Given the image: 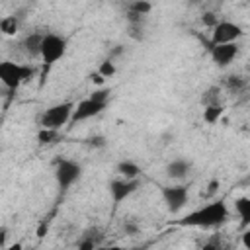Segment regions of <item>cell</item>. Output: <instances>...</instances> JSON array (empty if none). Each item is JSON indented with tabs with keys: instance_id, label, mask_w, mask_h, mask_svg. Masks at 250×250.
<instances>
[{
	"instance_id": "cell-28",
	"label": "cell",
	"mask_w": 250,
	"mask_h": 250,
	"mask_svg": "<svg viewBox=\"0 0 250 250\" xmlns=\"http://www.w3.org/2000/svg\"><path fill=\"white\" fill-rule=\"evenodd\" d=\"M219 186H221V184H219V180H217V178H215V180H211V182L207 184V191H205V193H207V195H213V193H217Z\"/></svg>"
},
{
	"instance_id": "cell-25",
	"label": "cell",
	"mask_w": 250,
	"mask_h": 250,
	"mask_svg": "<svg viewBox=\"0 0 250 250\" xmlns=\"http://www.w3.org/2000/svg\"><path fill=\"white\" fill-rule=\"evenodd\" d=\"M123 230H125V234H137V232H139L137 221H135V219H127V221L123 223Z\"/></svg>"
},
{
	"instance_id": "cell-15",
	"label": "cell",
	"mask_w": 250,
	"mask_h": 250,
	"mask_svg": "<svg viewBox=\"0 0 250 250\" xmlns=\"http://www.w3.org/2000/svg\"><path fill=\"white\" fill-rule=\"evenodd\" d=\"M20 29V18L18 16H4L0 20V33L4 35H16Z\"/></svg>"
},
{
	"instance_id": "cell-10",
	"label": "cell",
	"mask_w": 250,
	"mask_h": 250,
	"mask_svg": "<svg viewBox=\"0 0 250 250\" xmlns=\"http://www.w3.org/2000/svg\"><path fill=\"white\" fill-rule=\"evenodd\" d=\"M240 47L236 43H227V45H213L211 47V59L217 66H229L234 57L238 55Z\"/></svg>"
},
{
	"instance_id": "cell-21",
	"label": "cell",
	"mask_w": 250,
	"mask_h": 250,
	"mask_svg": "<svg viewBox=\"0 0 250 250\" xmlns=\"http://www.w3.org/2000/svg\"><path fill=\"white\" fill-rule=\"evenodd\" d=\"M244 86H246V80L242 76H229L227 78V88L230 92H240V90H244Z\"/></svg>"
},
{
	"instance_id": "cell-27",
	"label": "cell",
	"mask_w": 250,
	"mask_h": 250,
	"mask_svg": "<svg viewBox=\"0 0 250 250\" xmlns=\"http://www.w3.org/2000/svg\"><path fill=\"white\" fill-rule=\"evenodd\" d=\"M129 35H131L133 39L141 41V39H143V27H141V25H129Z\"/></svg>"
},
{
	"instance_id": "cell-11",
	"label": "cell",
	"mask_w": 250,
	"mask_h": 250,
	"mask_svg": "<svg viewBox=\"0 0 250 250\" xmlns=\"http://www.w3.org/2000/svg\"><path fill=\"white\" fill-rule=\"evenodd\" d=\"M191 170V162L186 158H174L166 166V176L172 180H184Z\"/></svg>"
},
{
	"instance_id": "cell-33",
	"label": "cell",
	"mask_w": 250,
	"mask_h": 250,
	"mask_svg": "<svg viewBox=\"0 0 250 250\" xmlns=\"http://www.w3.org/2000/svg\"><path fill=\"white\" fill-rule=\"evenodd\" d=\"M6 250H23V244H21V242H14V244H10Z\"/></svg>"
},
{
	"instance_id": "cell-19",
	"label": "cell",
	"mask_w": 250,
	"mask_h": 250,
	"mask_svg": "<svg viewBox=\"0 0 250 250\" xmlns=\"http://www.w3.org/2000/svg\"><path fill=\"white\" fill-rule=\"evenodd\" d=\"M59 139V131H55V129H39L37 131V141H39V145H51V143H55Z\"/></svg>"
},
{
	"instance_id": "cell-9",
	"label": "cell",
	"mask_w": 250,
	"mask_h": 250,
	"mask_svg": "<svg viewBox=\"0 0 250 250\" xmlns=\"http://www.w3.org/2000/svg\"><path fill=\"white\" fill-rule=\"evenodd\" d=\"M137 189H139V180H113V182H109V195H111L115 205L125 201Z\"/></svg>"
},
{
	"instance_id": "cell-16",
	"label": "cell",
	"mask_w": 250,
	"mask_h": 250,
	"mask_svg": "<svg viewBox=\"0 0 250 250\" xmlns=\"http://www.w3.org/2000/svg\"><path fill=\"white\" fill-rule=\"evenodd\" d=\"M223 105L221 104H211V105H205V109H203V121L205 123H209V125H213V123H217L219 121V117L223 115Z\"/></svg>"
},
{
	"instance_id": "cell-1",
	"label": "cell",
	"mask_w": 250,
	"mask_h": 250,
	"mask_svg": "<svg viewBox=\"0 0 250 250\" xmlns=\"http://www.w3.org/2000/svg\"><path fill=\"white\" fill-rule=\"evenodd\" d=\"M229 219V207L223 199L219 201H211L191 213H188L186 217H182L178 221L180 227H197V229H215L221 227L223 223H227Z\"/></svg>"
},
{
	"instance_id": "cell-4",
	"label": "cell",
	"mask_w": 250,
	"mask_h": 250,
	"mask_svg": "<svg viewBox=\"0 0 250 250\" xmlns=\"http://www.w3.org/2000/svg\"><path fill=\"white\" fill-rule=\"evenodd\" d=\"M66 53V39L57 35V33H43V41H41V51L39 57L43 59V62L47 66L55 64L57 61H61Z\"/></svg>"
},
{
	"instance_id": "cell-17",
	"label": "cell",
	"mask_w": 250,
	"mask_h": 250,
	"mask_svg": "<svg viewBox=\"0 0 250 250\" xmlns=\"http://www.w3.org/2000/svg\"><path fill=\"white\" fill-rule=\"evenodd\" d=\"M234 209H236V213L240 215L242 225L246 227V225L250 223V199H248V197H238V199L234 201Z\"/></svg>"
},
{
	"instance_id": "cell-18",
	"label": "cell",
	"mask_w": 250,
	"mask_h": 250,
	"mask_svg": "<svg viewBox=\"0 0 250 250\" xmlns=\"http://www.w3.org/2000/svg\"><path fill=\"white\" fill-rule=\"evenodd\" d=\"M150 10H152V4L150 2H145V0H135L127 8V12H133V14L141 16V18H145L146 14H150Z\"/></svg>"
},
{
	"instance_id": "cell-6",
	"label": "cell",
	"mask_w": 250,
	"mask_h": 250,
	"mask_svg": "<svg viewBox=\"0 0 250 250\" xmlns=\"http://www.w3.org/2000/svg\"><path fill=\"white\" fill-rule=\"evenodd\" d=\"M242 27L234 21H219L211 31V47L213 45H227L236 43L238 37H242Z\"/></svg>"
},
{
	"instance_id": "cell-22",
	"label": "cell",
	"mask_w": 250,
	"mask_h": 250,
	"mask_svg": "<svg viewBox=\"0 0 250 250\" xmlns=\"http://www.w3.org/2000/svg\"><path fill=\"white\" fill-rule=\"evenodd\" d=\"M219 94H221V90H219L217 86H213V88H209V90L205 92V96L201 98V102H203V105H211V104H219Z\"/></svg>"
},
{
	"instance_id": "cell-34",
	"label": "cell",
	"mask_w": 250,
	"mask_h": 250,
	"mask_svg": "<svg viewBox=\"0 0 250 250\" xmlns=\"http://www.w3.org/2000/svg\"><path fill=\"white\" fill-rule=\"evenodd\" d=\"M244 246H246V248H250V230H246V232H244Z\"/></svg>"
},
{
	"instance_id": "cell-23",
	"label": "cell",
	"mask_w": 250,
	"mask_h": 250,
	"mask_svg": "<svg viewBox=\"0 0 250 250\" xmlns=\"http://www.w3.org/2000/svg\"><path fill=\"white\" fill-rule=\"evenodd\" d=\"M90 98H92L94 102H102V104H107V100H109V90H107V88H100V90H94V92L90 94Z\"/></svg>"
},
{
	"instance_id": "cell-29",
	"label": "cell",
	"mask_w": 250,
	"mask_h": 250,
	"mask_svg": "<svg viewBox=\"0 0 250 250\" xmlns=\"http://www.w3.org/2000/svg\"><path fill=\"white\" fill-rule=\"evenodd\" d=\"M6 238H8V229L0 227V250H6Z\"/></svg>"
},
{
	"instance_id": "cell-31",
	"label": "cell",
	"mask_w": 250,
	"mask_h": 250,
	"mask_svg": "<svg viewBox=\"0 0 250 250\" xmlns=\"http://www.w3.org/2000/svg\"><path fill=\"white\" fill-rule=\"evenodd\" d=\"M96 250H125V248L119 244H111V246H98Z\"/></svg>"
},
{
	"instance_id": "cell-13",
	"label": "cell",
	"mask_w": 250,
	"mask_h": 250,
	"mask_svg": "<svg viewBox=\"0 0 250 250\" xmlns=\"http://www.w3.org/2000/svg\"><path fill=\"white\" fill-rule=\"evenodd\" d=\"M98 246H100V234H98L96 229H90L78 240V248L76 250H96Z\"/></svg>"
},
{
	"instance_id": "cell-36",
	"label": "cell",
	"mask_w": 250,
	"mask_h": 250,
	"mask_svg": "<svg viewBox=\"0 0 250 250\" xmlns=\"http://www.w3.org/2000/svg\"><path fill=\"white\" fill-rule=\"evenodd\" d=\"M59 250H66V248H59Z\"/></svg>"
},
{
	"instance_id": "cell-5",
	"label": "cell",
	"mask_w": 250,
	"mask_h": 250,
	"mask_svg": "<svg viewBox=\"0 0 250 250\" xmlns=\"http://www.w3.org/2000/svg\"><path fill=\"white\" fill-rule=\"evenodd\" d=\"M82 176V166L76 160L70 158H61L55 166V180L61 189H68L76 180Z\"/></svg>"
},
{
	"instance_id": "cell-7",
	"label": "cell",
	"mask_w": 250,
	"mask_h": 250,
	"mask_svg": "<svg viewBox=\"0 0 250 250\" xmlns=\"http://www.w3.org/2000/svg\"><path fill=\"white\" fill-rule=\"evenodd\" d=\"M162 199H164L166 209L170 213H180L189 199V191L186 186H164L162 188Z\"/></svg>"
},
{
	"instance_id": "cell-26",
	"label": "cell",
	"mask_w": 250,
	"mask_h": 250,
	"mask_svg": "<svg viewBox=\"0 0 250 250\" xmlns=\"http://www.w3.org/2000/svg\"><path fill=\"white\" fill-rule=\"evenodd\" d=\"M88 145L94 146V148H102V146H105V137H102V135H94V137L88 139Z\"/></svg>"
},
{
	"instance_id": "cell-24",
	"label": "cell",
	"mask_w": 250,
	"mask_h": 250,
	"mask_svg": "<svg viewBox=\"0 0 250 250\" xmlns=\"http://www.w3.org/2000/svg\"><path fill=\"white\" fill-rule=\"evenodd\" d=\"M201 21H203V25H207V27H211V29H213V27L219 23V18H217L213 12H207V14H203V16H201Z\"/></svg>"
},
{
	"instance_id": "cell-14",
	"label": "cell",
	"mask_w": 250,
	"mask_h": 250,
	"mask_svg": "<svg viewBox=\"0 0 250 250\" xmlns=\"http://www.w3.org/2000/svg\"><path fill=\"white\" fill-rule=\"evenodd\" d=\"M117 174H121L123 180H137V176L141 174V168L133 160H121L117 164Z\"/></svg>"
},
{
	"instance_id": "cell-8",
	"label": "cell",
	"mask_w": 250,
	"mask_h": 250,
	"mask_svg": "<svg viewBox=\"0 0 250 250\" xmlns=\"http://www.w3.org/2000/svg\"><path fill=\"white\" fill-rule=\"evenodd\" d=\"M107 104H102V102H94L92 98H86L82 102H78L74 105V111H72V117L70 121H84V119H90V117H96L100 115L104 109H105Z\"/></svg>"
},
{
	"instance_id": "cell-30",
	"label": "cell",
	"mask_w": 250,
	"mask_h": 250,
	"mask_svg": "<svg viewBox=\"0 0 250 250\" xmlns=\"http://www.w3.org/2000/svg\"><path fill=\"white\" fill-rule=\"evenodd\" d=\"M90 80H92V82H96V84H100V86L104 84V78H102L98 72H92V74H90Z\"/></svg>"
},
{
	"instance_id": "cell-32",
	"label": "cell",
	"mask_w": 250,
	"mask_h": 250,
	"mask_svg": "<svg viewBox=\"0 0 250 250\" xmlns=\"http://www.w3.org/2000/svg\"><path fill=\"white\" fill-rule=\"evenodd\" d=\"M199 250H221V248H219V244H215V242H207V244H203Z\"/></svg>"
},
{
	"instance_id": "cell-20",
	"label": "cell",
	"mask_w": 250,
	"mask_h": 250,
	"mask_svg": "<svg viewBox=\"0 0 250 250\" xmlns=\"http://www.w3.org/2000/svg\"><path fill=\"white\" fill-rule=\"evenodd\" d=\"M115 64H113V61L111 59H107V61H104V62H100V68H98V74L105 80V78H111L113 74H115Z\"/></svg>"
},
{
	"instance_id": "cell-12",
	"label": "cell",
	"mask_w": 250,
	"mask_h": 250,
	"mask_svg": "<svg viewBox=\"0 0 250 250\" xmlns=\"http://www.w3.org/2000/svg\"><path fill=\"white\" fill-rule=\"evenodd\" d=\"M41 41H43V33H29L25 39H23V51L29 55V57H39V51H41Z\"/></svg>"
},
{
	"instance_id": "cell-35",
	"label": "cell",
	"mask_w": 250,
	"mask_h": 250,
	"mask_svg": "<svg viewBox=\"0 0 250 250\" xmlns=\"http://www.w3.org/2000/svg\"><path fill=\"white\" fill-rule=\"evenodd\" d=\"M129 250H146L145 246H133V248H129Z\"/></svg>"
},
{
	"instance_id": "cell-2",
	"label": "cell",
	"mask_w": 250,
	"mask_h": 250,
	"mask_svg": "<svg viewBox=\"0 0 250 250\" xmlns=\"http://www.w3.org/2000/svg\"><path fill=\"white\" fill-rule=\"evenodd\" d=\"M33 74H35V68L31 64H20L14 61H0V82L8 90L20 88Z\"/></svg>"
},
{
	"instance_id": "cell-3",
	"label": "cell",
	"mask_w": 250,
	"mask_h": 250,
	"mask_svg": "<svg viewBox=\"0 0 250 250\" xmlns=\"http://www.w3.org/2000/svg\"><path fill=\"white\" fill-rule=\"evenodd\" d=\"M74 105L76 104H72V102H61V104H55V105L47 107L41 113V117H39L41 129H55V131H59L64 123L70 121Z\"/></svg>"
}]
</instances>
